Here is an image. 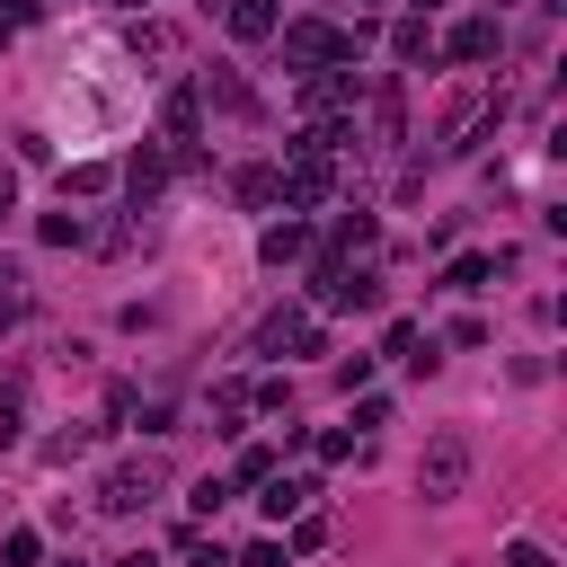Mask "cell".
I'll use <instances>...</instances> for the list:
<instances>
[{"instance_id": "obj_1", "label": "cell", "mask_w": 567, "mask_h": 567, "mask_svg": "<svg viewBox=\"0 0 567 567\" xmlns=\"http://www.w3.org/2000/svg\"><path fill=\"white\" fill-rule=\"evenodd\" d=\"M310 301H319V310H381V275H363V266H346V257H319V266H310Z\"/></svg>"}, {"instance_id": "obj_2", "label": "cell", "mask_w": 567, "mask_h": 567, "mask_svg": "<svg viewBox=\"0 0 567 567\" xmlns=\"http://www.w3.org/2000/svg\"><path fill=\"white\" fill-rule=\"evenodd\" d=\"M461 478H470V434H434L425 461H416V496H425V505H452Z\"/></svg>"}, {"instance_id": "obj_3", "label": "cell", "mask_w": 567, "mask_h": 567, "mask_svg": "<svg viewBox=\"0 0 567 567\" xmlns=\"http://www.w3.org/2000/svg\"><path fill=\"white\" fill-rule=\"evenodd\" d=\"M487 115H505V97H496V89H461V97L443 106V124H434V151H470V133H478Z\"/></svg>"}, {"instance_id": "obj_4", "label": "cell", "mask_w": 567, "mask_h": 567, "mask_svg": "<svg viewBox=\"0 0 567 567\" xmlns=\"http://www.w3.org/2000/svg\"><path fill=\"white\" fill-rule=\"evenodd\" d=\"M275 195H284L292 213H310V204H328V195H337V168H328V151H292V168L275 177Z\"/></svg>"}, {"instance_id": "obj_5", "label": "cell", "mask_w": 567, "mask_h": 567, "mask_svg": "<svg viewBox=\"0 0 567 567\" xmlns=\"http://www.w3.org/2000/svg\"><path fill=\"white\" fill-rule=\"evenodd\" d=\"M151 496H159V461H115V470L97 478V505H106V514H142Z\"/></svg>"}, {"instance_id": "obj_6", "label": "cell", "mask_w": 567, "mask_h": 567, "mask_svg": "<svg viewBox=\"0 0 567 567\" xmlns=\"http://www.w3.org/2000/svg\"><path fill=\"white\" fill-rule=\"evenodd\" d=\"M328 337H319V319L310 310H266V328H257V354H319Z\"/></svg>"}, {"instance_id": "obj_7", "label": "cell", "mask_w": 567, "mask_h": 567, "mask_svg": "<svg viewBox=\"0 0 567 567\" xmlns=\"http://www.w3.org/2000/svg\"><path fill=\"white\" fill-rule=\"evenodd\" d=\"M159 186H168V151H151V142H142V151L124 159V195H133V213H151V204H159Z\"/></svg>"}, {"instance_id": "obj_8", "label": "cell", "mask_w": 567, "mask_h": 567, "mask_svg": "<svg viewBox=\"0 0 567 567\" xmlns=\"http://www.w3.org/2000/svg\"><path fill=\"white\" fill-rule=\"evenodd\" d=\"M496 44H505V27H496V18H461V27L443 35V53H452V62H487Z\"/></svg>"}, {"instance_id": "obj_9", "label": "cell", "mask_w": 567, "mask_h": 567, "mask_svg": "<svg viewBox=\"0 0 567 567\" xmlns=\"http://www.w3.org/2000/svg\"><path fill=\"white\" fill-rule=\"evenodd\" d=\"M390 142H408V97H399V80L372 89V151H390Z\"/></svg>"}, {"instance_id": "obj_10", "label": "cell", "mask_w": 567, "mask_h": 567, "mask_svg": "<svg viewBox=\"0 0 567 567\" xmlns=\"http://www.w3.org/2000/svg\"><path fill=\"white\" fill-rule=\"evenodd\" d=\"M275 27H284V0H230V35L239 44H266Z\"/></svg>"}, {"instance_id": "obj_11", "label": "cell", "mask_w": 567, "mask_h": 567, "mask_svg": "<svg viewBox=\"0 0 567 567\" xmlns=\"http://www.w3.org/2000/svg\"><path fill=\"white\" fill-rule=\"evenodd\" d=\"M195 97H213L221 115H257V97H248V80H239V71H204V80H195Z\"/></svg>"}, {"instance_id": "obj_12", "label": "cell", "mask_w": 567, "mask_h": 567, "mask_svg": "<svg viewBox=\"0 0 567 567\" xmlns=\"http://www.w3.org/2000/svg\"><path fill=\"white\" fill-rule=\"evenodd\" d=\"M372 239H381V221L354 204V213H337V230H328V257H346V266H354V248H372Z\"/></svg>"}, {"instance_id": "obj_13", "label": "cell", "mask_w": 567, "mask_h": 567, "mask_svg": "<svg viewBox=\"0 0 567 567\" xmlns=\"http://www.w3.org/2000/svg\"><path fill=\"white\" fill-rule=\"evenodd\" d=\"M159 124H168V142L186 151V142H195V124H204V97H195V89H168V106H159Z\"/></svg>"}, {"instance_id": "obj_14", "label": "cell", "mask_w": 567, "mask_h": 567, "mask_svg": "<svg viewBox=\"0 0 567 567\" xmlns=\"http://www.w3.org/2000/svg\"><path fill=\"white\" fill-rule=\"evenodd\" d=\"M257 248H266V266H292V257H310V221H275Z\"/></svg>"}, {"instance_id": "obj_15", "label": "cell", "mask_w": 567, "mask_h": 567, "mask_svg": "<svg viewBox=\"0 0 567 567\" xmlns=\"http://www.w3.org/2000/svg\"><path fill=\"white\" fill-rule=\"evenodd\" d=\"M310 496H319V478H266V514L284 523V514H310Z\"/></svg>"}, {"instance_id": "obj_16", "label": "cell", "mask_w": 567, "mask_h": 567, "mask_svg": "<svg viewBox=\"0 0 567 567\" xmlns=\"http://www.w3.org/2000/svg\"><path fill=\"white\" fill-rule=\"evenodd\" d=\"M496 266H505V257H452L443 292H487V284H496Z\"/></svg>"}, {"instance_id": "obj_17", "label": "cell", "mask_w": 567, "mask_h": 567, "mask_svg": "<svg viewBox=\"0 0 567 567\" xmlns=\"http://www.w3.org/2000/svg\"><path fill=\"white\" fill-rule=\"evenodd\" d=\"M390 53H399V62H425V53H434L425 18H399V27H390Z\"/></svg>"}, {"instance_id": "obj_18", "label": "cell", "mask_w": 567, "mask_h": 567, "mask_svg": "<svg viewBox=\"0 0 567 567\" xmlns=\"http://www.w3.org/2000/svg\"><path fill=\"white\" fill-rule=\"evenodd\" d=\"M18 319H27V275L0 257V328H18Z\"/></svg>"}, {"instance_id": "obj_19", "label": "cell", "mask_w": 567, "mask_h": 567, "mask_svg": "<svg viewBox=\"0 0 567 567\" xmlns=\"http://www.w3.org/2000/svg\"><path fill=\"white\" fill-rule=\"evenodd\" d=\"M89 239H97V230H89L80 213H53V221H44V248H89Z\"/></svg>"}, {"instance_id": "obj_20", "label": "cell", "mask_w": 567, "mask_h": 567, "mask_svg": "<svg viewBox=\"0 0 567 567\" xmlns=\"http://www.w3.org/2000/svg\"><path fill=\"white\" fill-rule=\"evenodd\" d=\"M213 416H221V434H239V416H248V390L230 381V390H213Z\"/></svg>"}, {"instance_id": "obj_21", "label": "cell", "mask_w": 567, "mask_h": 567, "mask_svg": "<svg viewBox=\"0 0 567 567\" xmlns=\"http://www.w3.org/2000/svg\"><path fill=\"white\" fill-rule=\"evenodd\" d=\"M106 177H115V168H106V159H80V168H71V177H62V186H71V195H97V186H106Z\"/></svg>"}, {"instance_id": "obj_22", "label": "cell", "mask_w": 567, "mask_h": 567, "mask_svg": "<svg viewBox=\"0 0 567 567\" xmlns=\"http://www.w3.org/2000/svg\"><path fill=\"white\" fill-rule=\"evenodd\" d=\"M239 204H275V168H239Z\"/></svg>"}, {"instance_id": "obj_23", "label": "cell", "mask_w": 567, "mask_h": 567, "mask_svg": "<svg viewBox=\"0 0 567 567\" xmlns=\"http://www.w3.org/2000/svg\"><path fill=\"white\" fill-rule=\"evenodd\" d=\"M221 505H230V478L204 470V478H195V514H221Z\"/></svg>"}, {"instance_id": "obj_24", "label": "cell", "mask_w": 567, "mask_h": 567, "mask_svg": "<svg viewBox=\"0 0 567 567\" xmlns=\"http://www.w3.org/2000/svg\"><path fill=\"white\" fill-rule=\"evenodd\" d=\"M239 478H257V487H266V478H275V452H266V443H248V452H239Z\"/></svg>"}, {"instance_id": "obj_25", "label": "cell", "mask_w": 567, "mask_h": 567, "mask_svg": "<svg viewBox=\"0 0 567 567\" xmlns=\"http://www.w3.org/2000/svg\"><path fill=\"white\" fill-rule=\"evenodd\" d=\"M186 567H230V549L221 540H186Z\"/></svg>"}, {"instance_id": "obj_26", "label": "cell", "mask_w": 567, "mask_h": 567, "mask_svg": "<svg viewBox=\"0 0 567 567\" xmlns=\"http://www.w3.org/2000/svg\"><path fill=\"white\" fill-rule=\"evenodd\" d=\"M35 9H44V0H0V35H18V27L35 18Z\"/></svg>"}, {"instance_id": "obj_27", "label": "cell", "mask_w": 567, "mask_h": 567, "mask_svg": "<svg viewBox=\"0 0 567 567\" xmlns=\"http://www.w3.org/2000/svg\"><path fill=\"white\" fill-rule=\"evenodd\" d=\"M505 567H549V549L540 540H505Z\"/></svg>"}, {"instance_id": "obj_28", "label": "cell", "mask_w": 567, "mask_h": 567, "mask_svg": "<svg viewBox=\"0 0 567 567\" xmlns=\"http://www.w3.org/2000/svg\"><path fill=\"white\" fill-rule=\"evenodd\" d=\"M239 567H284V540H248V558Z\"/></svg>"}, {"instance_id": "obj_29", "label": "cell", "mask_w": 567, "mask_h": 567, "mask_svg": "<svg viewBox=\"0 0 567 567\" xmlns=\"http://www.w3.org/2000/svg\"><path fill=\"white\" fill-rule=\"evenodd\" d=\"M9 204H18V177H9V168H0V221H9Z\"/></svg>"}, {"instance_id": "obj_30", "label": "cell", "mask_w": 567, "mask_h": 567, "mask_svg": "<svg viewBox=\"0 0 567 567\" xmlns=\"http://www.w3.org/2000/svg\"><path fill=\"white\" fill-rule=\"evenodd\" d=\"M115 9H142V0H115Z\"/></svg>"}]
</instances>
